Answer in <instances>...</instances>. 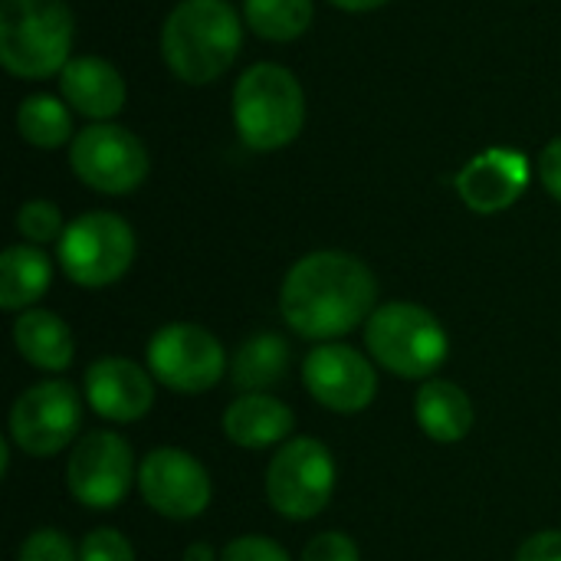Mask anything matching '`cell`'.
Instances as JSON below:
<instances>
[{
    "label": "cell",
    "mask_w": 561,
    "mask_h": 561,
    "mask_svg": "<svg viewBox=\"0 0 561 561\" xmlns=\"http://www.w3.org/2000/svg\"><path fill=\"white\" fill-rule=\"evenodd\" d=\"M378 283L368 263L342 250L306 253L283 279L279 312L309 342H335L375 312Z\"/></svg>",
    "instance_id": "6da1fadb"
},
{
    "label": "cell",
    "mask_w": 561,
    "mask_h": 561,
    "mask_svg": "<svg viewBox=\"0 0 561 561\" xmlns=\"http://www.w3.org/2000/svg\"><path fill=\"white\" fill-rule=\"evenodd\" d=\"M243 16L227 0H181L161 26V56L187 85L217 82L240 56Z\"/></svg>",
    "instance_id": "7a4b0ae2"
},
{
    "label": "cell",
    "mask_w": 561,
    "mask_h": 561,
    "mask_svg": "<svg viewBox=\"0 0 561 561\" xmlns=\"http://www.w3.org/2000/svg\"><path fill=\"white\" fill-rule=\"evenodd\" d=\"M76 16L66 0H0V62L16 79H53L72 59Z\"/></svg>",
    "instance_id": "3957f363"
},
{
    "label": "cell",
    "mask_w": 561,
    "mask_h": 561,
    "mask_svg": "<svg viewBox=\"0 0 561 561\" xmlns=\"http://www.w3.org/2000/svg\"><path fill=\"white\" fill-rule=\"evenodd\" d=\"M306 125V92L279 62L250 66L233 85V128L250 151H279Z\"/></svg>",
    "instance_id": "277c9868"
},
{
    "label": "cell",
    "mask_w": 561,
    "mask_h": 561,
    "mask_svg": "<svg viewBox=\"0 0 561 561\" xmlns=\"http://www.w3.org/2000/svg\"><path fill=\"white\" fill-rule=\"evenodd\" d=\"M365 345L371 358L398 378H434L450 355L444 322L417 302H385L365 322Z\"/></svg>",
    "instance_id": "5b68a950"
},
{
    "label": "cell",
    "mask_w": 561,
    "mask_h": 561,
    "mask_svg": "<svg viewBox=\"0 0 561 561\" xmlns=\"http://www.w3.org/2000/svg\"><path fill=\"white\" fill-rule=\"evenodd\" d=\"M135 230L112 210H89L66 224L56 243L59 266L69 283L82 289H102L118 283L135 263Z\"/></svg>",
    "instance_id": "8992f818"
},
{
    "label": "cell",
    "mask_w": 561,
    "mask_h": 561,
    "mask_svg": "<svg viewBox=\"0 0 561 561\" xmlns=\"http://www.w3.org/2000/svg\"><path fill=\"white\" fill-rule=\"evenodd\" d=\"M339 467L332 450L316 437L286 440L266 467V500L293 523L316 519L335 493Z\"/></svg>",
    "instance_id": "52a82bcc"
},
{
    "label": "cell",
    "mask_w": 561,
    "mask_h": 561,
    "mask_svg": "<svg viewBox=\"0 0 561 561\" xmlns=\"http://www.w3.org/2000/svg\"><path fill=\"white\" fill-rule=\"evenodd\" d=\"M69 168L89 191L122 197L145 184L151 158L131 128L115 122H92L76 131L69 145Z\"/></svg>",
    "instance_id": "ba28073f"
},
{
    "label": "cell",
    "mask_w": 561,
    "mask_h": 561,
    "mask_svg": "<svg viewBox=\"0 0 561 561\" xmlns=\"http://www.w3.org/2000/svg\"><path fill=\"white\" fill-rule=\"evenodd\" d=\"M148 371L178 394H204L227 371V352L217 335L197 322H168L148 342Z\"/></svg>",
    "instance_id": "9c48e42d"
},
{
    "label": "cell",
    "mask_w": 561,
    "mask_h": 561,
    "mask_svg": "<svg viewBox=\"0 0 561 561\" xmlns=\"http://www.w3.org/2000/svg\"><path fill=\"white\" fill-rule=\"evenodd\" d=\"M82 398L62 378L26 388L10 408V440L36 460H46L79 440Z\"/></svg>",
    "instance_id": "30bf717a"
},
{
    "label": "cell",
    "mask_w": 561,
    "mask_h": 561,
    "mask_svg": "<svg viewBox=\"0 0 561 561\" xmlns=\"http://www.w3.org/2000/svg\"><path fill=\"white\" fill-rule=\"evenodd\" d=\"M131 483H138V470L125 437L115 431H89L72 444L66 486L79 506L95 513L112 510L128 496Z\"/></svg>",
    "instance_id": "8fae6325"
},
{
    "label": "cell",
    "mask_w": 561,
    "mask_h": 561,
    "mask_svg": "<svg viewBox=\"0 0 561 561\" xmlns=\"http://www.w3.org/2000/svg\"><path fill=\"white\" fill-rule=\"evenodd\" d=\"M138 493L158 516L187 523L204 516L214 483L194 454L181 447H158L138 463Z\"/></svg>",
    "instance_id": "7c38bea8"
},
{
    "label": "cell",
    "mask_w": 561,
    "mask_h": 561,
    "mask_svg": "<svg viewBox=\"0 0 561 561\" xmlns=\"http://www.w3.org/2000/svg\"><path fill=\"white\" fill-rule=\"evenodd\" d=\"M306 391L335 414H358L378 394L375 365L352 345L322 342L302 362Z\"/></svg>",
    "instance_id": "4fadbf2b"
},
{
    "label": "cell",
    "mask_w": 561,
    "mask_h": 561,
    "mask_svg": "<svg viewBox=\"0 0 561 561\" xmlns=\"http://www.w3.org/2000/svg\"><path fill=\"white\" fill-rule=\"evenodd\" d=\"M533 181V164L519 148H486L477 158H470L457 178V197L463 201V207H470L473 214H503L510 210L529 187Z\"/></svg>",
    "instance_id": "5bb4252c"
},
{
    "label": "cell",
    "mask_w": 561,
    "mask_h": 561,
    "mask_svg": "<svg viewBox=\"0 0 561 561\" xmlns=\"http://www.w3.org/2000/svg\"><path fill=\"white\" fill-rule=\"evenodd\" d=\"M82 391L85 404L99 417L112 424H131L141 421L154 404V375L131 358H99L85 368Z\"/></svg>",
    "instance_id": "9a60e30c"
},
{
    "label": "cell",
    "mask_w": 561,
    "mask_h": 561,
    "mask_svg": "<svg viewBox=\"0 0 561 561\" xmlns=\"http://www.w3.org/2000/svg\"><path fill=\"white\" fill-rule=\"evenodd\" d=\"M59 95L89 122H112L128 99L125 76L102 56H72L59 72Z\"/></svg>",
    "instance_id": "2e32d148"
},
{
    "label": "cell",
    "mask_w": 561,
    "mask_h": 561,
    "mask_svg": "<svg viewBox=\"0 0 561 561\" xmlns=\"http://www.w3.org/2000/svg\"><path fill=\"white\" fill-rule=\"evenodd\" d=\"M296 414L273 394H243L224 411V434L243 450H266L293 440Z\"/></svg>",
    "instance_id": "e0dca14e"
},
{
    "label": "cell",
    "mask_w": 561,
    "mask_h": 561,
    "mask_svg": "<svg viewBox=\"0 0 561 561\" xmlns=\"http://www.w3.org/2000/svg\"><path fill=\"white\" fill-rule=\"evenodd\" d=\"M414 417H417L421 431L431 440H437V444H460L473 431L477 411H473L470 394L460 385H454L447 378H427L417 388Z\"/></svg>",
    "instance_id": "ac0fdd59"
},
{
    "label": "cell",
    "mask_w": 561,
    "mask_h": 561,
    "mask_svg": "<svg viewBox=\"0 0 561 561\" xmlns=\"http://www.w3.org/2000/svg\"><path fill=\"white\" fill-rule=\"evenodd\" d=\"M13 345L39 371L59 375L76 358V339L72 329L49 309H26L13 322Z\"/></svg>",
    "instance_id": "d6986e66"
},
{
    "label": "cell",
    "mask_w": 561,
    "mask_h": 561,
    "mask_svg": "<svg viewBox=\"0 0 561 561\" xmlns=\"http://www.w3.org/2000/svg\"><path fill=\"white\" fill-rule=\"evenodd\" d=\"M53 283V263L43 247L13 243L0 256V309L26 312L36 299L46 296Z\"/></svg>",
    "instance_id": "ffe728a7"
},
{
    "label": "cell",
    "mask_w": 561,
    "mask_h": 561,
    "mask_svg": "<svg viewBox=\"0 0 561 561\" xmlns=\"http://www.w3.org/2000/svg\"><path fill=\"white\" fill-rule=\"evenodd\" d=\"M289 371V342L276 332H260L247 339L233 362H230V381L243 394H266L273 385H279Z\"/></svg>",
    "instance_id": "44dd1931"
},
{
    "label": "cell",
    "mask_w": 561,
    "mask_h": 561,
    "mask_svg": "<svg viewBox=\"0 0 561 561\" xmlns=\"http://www.w3.org/2000/svg\"><path fill=\"white\" fill-rule=\"evenodd\" d=\"M72 108L66 105V99L56 95H30L20 102L16 108V131L26 145L53 151L62 145H72L76 128H72Z\"/></svg>",
    "instance_id": "7402d4cb"
},
{
    "label": "cell",
    "mask_w": 561,
    "mask_h": 561,
    "mask_svg": "<svg viewBox=\"0 0 561 561\" xmlns=\"http://www.w3.org/2000/svg\"><path fill=\"white\" fill-rule=\"evenodd\" d=\"M316 16L312 0H243V23L270 43L299 39Z\"/></svg>",
    "instance_id": "603a6c76"
},
{
    "label": "cell",
    "mask_w": 561,
    "mask_h": 561,
    "mask_svg": "<svg viewBox=\"0 0 561 561\" xmlns=\"http://www.w3.org/2000/svg\"><path fill=\"white\" fill-rule=\"evenodd\" d=\"M16 233L23 237V243H33V247H46V243H59L62 233H66V224H62V214L53 201H26L20 204L16 210Z\"/></svg>",
    "instance_id": "cb8c5ba5"
},
{
    "label": "cell",
    "mask_w": 561,
    "mask_h": 561,
    "mask_svg": "<svg viewBox=\"0 0 561 561\" xmlns=\"http://www.w3.org/2000/svg\"><path fill=\"white\" fill-rule=\"evenodd\" d=\"M16 561H79V549L59 529H36L23 539Z\"/></svg>",
    "instance_id": "d4e9b609"
},
{
    "label": "cell",
    "mask_w": 561,
    "mask_h": 561,
    "mask_svg": "<svg viewBox=\"0 0 561 561\" xmlns=\"http://www.w3.org/2000/svg\"><path fill=\"white\" fill-rule=\"evenodd\" d=\"M79 561H135V549L118 529H92L79 546Z\"/></svg>",
    "instance_id": "484cf974"
},
{
    "label": "cell",
    "mask_w": 561,
    "mask_h": 561,
    "mask_svg": "<svg viewBox=\"0 0 561 561\" xmlns=\"http://www.w3.org/2000/svg\"><path fill=\"white\" fill-rule=\"evenodd\" d=\"M220 561H289V552L266 536H240L227 542Z\"/></svg>",
    "instance_id": "4316f807"
},
{
    "label": "cell",
    "mask_w": 561,
    "mask_h": 561,
    "mask_svg": "<svg viewBox=\"0 0 561 561\" xmlns=\"http://www.w3.org/2000/svg\"><path fill=\"white\" fill-rule=\"evenodd\" d=\"M302 561H362V552L352 536L345 533H322L306 549Z\"/></svg>",
    "instance_id": "83f0119b"
},
{
    "label": "cell",
    "mask_w": 561,
    "mask_h": 561,
    "mask_svg": "<svg viewBox=\"0 0 561 561\" xmlns=\"http://www.w3.org/2000/svg\"><path fill=\"white\" fill-rule=\"evenodd\" d=\"M516 561H561V529H542L529 536L519 546Z\"/></svg>",
    "instance_id": "f1b7e54d"
},
{
    "label": "cell",
    "mask_w": 561,
    "mask_h": 561,
    "mask_svg": "<svg viewBox=\"0 0 561 561\" xmlns=\"http://www.w3.org/2000/svg\"><path fill=\"white\" fill-rule=\"evenodd\" d=\"M539 181L546 194H552L561 204V138L549 141L539 154Z\"/></svg>",
    "instance_id": "f546056e"
},
{
    "label": "cell",
    "mask_w": 561,
    "mask_h": 561,
    "mask_svg": "<svg viewBox=\"0 0 561 561\" xmlns=\"http://www.w3.org/2000/svg\"><path fill=\"white\" fill-rule=\"evenodd\" d=\"M332 7L345 10V13H368V10H381L388 7L391 0H329Z\"/></svg>",
    "instance_id": "4dcf8cb0"
},
{
    "label": "cell",
    "mask_w": 561,
    "mask_h": 561,
    "mask_svg": "<svg viewBox=\"0 0 561 561\" xmlns=\"http://www.w3.org/2000/svg\"><path fill=\"white\" fill-rule=\"evenodd\" d=\"M184 561H220V559H217V552H214L207 542H194V546H187V549H184Z\"/></svg>",
    "instance_id": "1f68e13d"
}]
</instances>
